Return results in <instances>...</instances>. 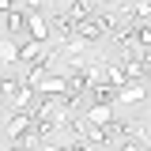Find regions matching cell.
I'll use <instances>...</instances> for the list:
<instances>
[{
    "label": "cell",
    "mask_w": 151,
    "mask_h": 151,
    "mask_svg": "<svg viewBox=\"0 0 151 151\" xmlns=\"http://www.w3.org/2000/svg\"><path fill=\"white\" fill-rule=\"evenodd\" d=\"M34 129H38V117H34V113H8L4 132H8L12 144H15V140H27V136H34Z\"/></svg>",
    "instance_id": "obj_1"
},
{
    "label": "cell",
    "mask_w": 151,
    "mask_h": 151,
    "mask_svg": "<svg viewBox=\"0 0 151 151\" xmlns=\"http://www.w3.org/2000/svg\"><path fill=\"white\" fill-rule=\"evenodd\" d=\"M83 121L91 125V129H110L113 125V106H87V113H83Z\"/></svg>",
    "instance_id": "obj_2"
},
{
    "label": "cell",
    "mask_w": 151,
    "mask_h": 151,
    "mask_svg": "<svg viewBox=\"0 0 151 151\" xmlns=\"http://www.w3.org/2000/svg\"><path fill=\"white\" fill-rule=\"evenodd\" d=\"M76 38L91 45V42H102V38H106V30H102V23H98V19H83V23L76 27Z\"/></svg>",
    "instance_id": "obj_3"
},
{
    "label": "cell",
    "mask_w": 151,
    "mask_h": 151,
    "mask_svg": "<svg viewBox=\"0 0 151 151\" xmlns=\"http://www.w3.org/2000/svg\"><path fill=\"white\" fill-rule=\"evenodd\" d=\"M27 27H30V38H34V42H42V45H45V42H49V34H53V23H49L45 15H27Z\"/></svg>",
    "instance_id": "obj_4"
},
{
    "label": "cell",
    "mask_w": 151,
    "mask_h": 151,
    "mask_svg": "<svg viewBox=\"0 0 151 151\" xmlns=\"http://www.w3.org/2000/svg\"><path fill=\"white\" fill-rule=\"evenodd\" d=\"M121 64H125V76H129V83H144V79H147V64H144V60H140V57H129V60H121Z\"/></svg>",
    "instance_id": "obj_5"
},
{
    "label": "cell",
    "mask_w": 151,
    "mask_h": 151,
    "mask_svg": "<svg viewBox=\"0 0 151 151\" xmlns=\"http://www.w3.org/2000/svg\"><path fill=\"white\" fill-rule=\"evenodd\" d=\"M106 83L113 91H125L129 87V76H125V64H106Z\"/></svg>",
    "instance_id": "obj_6"
},
{
    "label": "cell",
    "mask_w": 151,
    "mask_h": 151,
    "mask_svg": "<svg viewBox=\"0 0 151 151\" xmlns=\"http://www.w3.org/2000/svg\"><path fill=\"white\" fill-rule=\"evenodd\" d=\"M91 98H94V106H113V102H117V91H113L110 83H94Z\"/></svg>",
    "instance_id": "obj_7"
},
{
    "label": "cell",
    "mask_w": 151,
    "mask_h": 151,
    "mask_svg": "<svg viewBox=\"0 0 151 151\" xmlns=\"http://www.w3.org/2000/svg\"><path fill=\"white\" fill-rule=\"evenodd\" d=\"M140 98H147V87L144 83H129L125 91H117V102H140Z\"/></svg>",
    "instance_id": "obj_8"
},
{
    "label": "cell",
    "mask_w": 151,
    "mask_h": 151,
    "mask_svg": "<svg viewBox=\"0 0 151 151\" xmlns=\"http://www.w3.org/2000/svg\"><path fill=\"white\" fill-rule=\"evenodd\" d=\"M19 53H23V45H15L12 38H4V45H0V60H4V64H15Z\"/></svg>",
    "instance_id": "obj_9"
},
{
    "label": "cell",
    "mask_w": 151,
    "mask_h": 151,
    "mask_svg": "<svg viewBox=\"0 0 151 151\" xmlns=\"http://www.w3.org/2000/svg\"><path fill=\"white\" fill-rule=\"evenodd\" d=\"M94 19L102 23V30H106V34H110V30H117V15H113L110 8H98V15H94Z\"/></svg>",
    "instance_id": "obj_10"
},
{
    "label": "cell",
    "mask_w": 151,
    "mask_h": 151,
    "mask_svg": "<svg viewBox=\"0 0 151 151\" xmlns=\"http://www.w3.org/2000/svg\"><path fill=\"white\" fill-rule=\"evenodd\" d=\"M136 38H140V49H151V27H136Z\"/></svg>",
    "instance_id": "obj_11"
},
{
    "label": "cell",
    "mask_w": 151,
    "mask_h": 151,
    "mask_svg": "<svg viewBox=\"0 0 151 151\" xmlns=\"http://www.w3.org/2000/svg\"><path fill=\"white\" fill-rule=\"evenodd\" d=\"M136 151H151V144H140V147H136Z\"/></svg>",
    "instance_id": "obj_12"
},
{
    "label": "cell",
    "mask_w": 151,
    "mask_h": 151,
    "mask_svg": "<svg viewBox=\"0 0 151 151\" xmlns=\"http://www.w3.org/2000/svg\"><path fill=\"white\" fill-rule=\"evenodd\" d=\"M147 144H151V129H147Z\"/></svg>",
    "instance_id": "obj_13"
}]
</instances>
